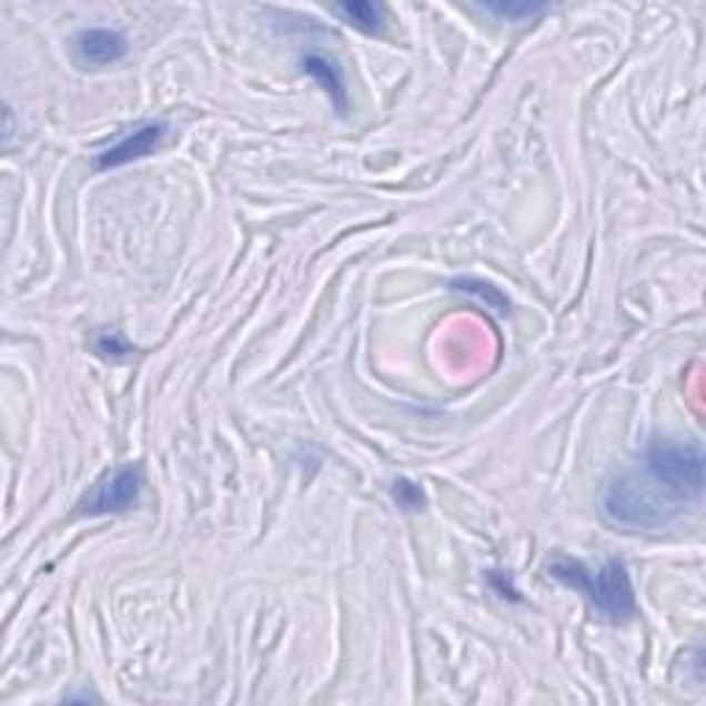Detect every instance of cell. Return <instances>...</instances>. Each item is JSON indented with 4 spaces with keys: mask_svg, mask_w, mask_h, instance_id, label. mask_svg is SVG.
Masks as SVG:
<instances>
[{
    "mask_svg": "<svg viewBox=\"0 0 706 706\" xmlns=\"http://www.w3.org/2000/svg\"><path fill=\"white\" fill-rule=\"evenodd\" d=\"M602 511L618 527L659 530L682 514V503H676L643 472H624L602 492Z\"/></svg>",
    "mask_w": 706,
    "mask_h": 706,
    "instance_id": "6da1fadb",
    "label": "cell"
},
{
    "mask_svg": "<svg viewBox=\"0 0 706 706\" xmlns=\"http://www.w3.org/2000/svg\"><path fill=\"white\" fill-rule=\"evenodd\" d=\"M549 574L557 583L579 591L588 596L591 605L602 613L607 621H629L637 616L635 588H632L629 572L624 561H607L605 566L588 568L585 563L572 561V557H555L549 563Z\"/></svg>",
    "mask_w": 706,
    "mask_h": 706,
    "instance_id": "7a4b0ae2",
    "label": "cell"
},
{
    "mask_svg": "<svg viewBox=\"0 0 706 706\" xmlns=\"http://www.w3.org/2000/svg\"><path fill=\"white\" fill-rule=\"evenodd\" d=\"M641 472L676 503H702L704 450L698 442L670 440V436L654 440L643 453Z\"/></svg>",
    "mask_w": 706,
    "mask_h": 706,
    "instance_id": "3957f363",
    "label": "cell"
},
{
    "mask_svg": "<svg viewBox=\"0 0 706 706\" xmlns=\"http://www.w3.org/2000/svg\"><path fill=\"white\" fill-rule=\"evenodd\" d=\"M147 477L141 464H122L117 470L105 472L94 486L78 503V514L81 516H108V514H124V511L135 508L144 494Z\"/></svg>",
    "mask_w": 706,
    "mask_h": 706,
    "instance_id": "277c9868",
    "label": "cell"
},
{
    "mask_svg": "<svg viewBox=\"0 0 706 706\" xmlns=\"http://www.w3.org/2000/svg\"><path fill=\"white\" fill-rule=\"evenodd\" d=\"M169 124L155 119V122H144L135 130L124 133L117 144H111L108 150H102L97 155V169H119L128 167V163L141 161V158H150L152 152H158L163 147V141L169 139Z\"/></svg>",
    "mask_w": 706,
    "mask_h": 706,
    "instance_id": "5b68a950",
    "label": "cell"
},
{
    "mask_svg": "<svg viewBox=\"0 0 706 706\" xmlns=\"http://www.w3.org/2000/svg\"><path fill=\"white\" fill-rule=\"evenodd\" d=\"M128 56V39L108 28H89V31L78 33L75 39V59L81 64L102 67L113 64V61Z\"/></svg>",
    "mask_w": 706,
    "mask_h": 706,
    "instance_id": "8992f818",
    "label": "cell"
},
{
    "mask_svg": "<svg viewBox=\"0 0 706 706\" xmlns=\"http://www.w3.org/2000/svg\"><path fill=\"white\" fill-rule=\"evenodd\" d=\"M301 70L321 83V89L332 97V102L337 105L340 113L349 111V89H345V78L332 59H326V56L321 53H306L301 56Z\"/></svg>",
    "mask_w": 706,
    "mask_h": 706,
    "instance_id": "52a82bcc",
    "label": "cell"
},
{
    "mask_svg": "<svg viewBox=\"0 0 706 706\" xmlns=\"http://www.w3.org/2000/svg\"><path fill=\"white\" fill-rule=\"evenodd\" d=\"M334 14H340L343 17V22H349V26L356 28V31L370 33V37L381 33L386 26L384 9H381L379 3H367V0H349V3H337L334 6Z\"/></svg>",
    "mask_w": 706,
    "mask_h": 706,
    "instance_id": "ba28073f",
    "label": "cell"
},
{
    "mask_svg": "<svg viewBox=\"0 0 706 706\" xmlns=\"http://www.w3.org/2000/svg\"><path fill=\"white\" fill-rule=\"evenodd\" d=\"M450 288L453 290H458V293H466V295H472V299H477V301H483V304L488 306V310H494V312H500V315H505V312L511 310V301H508V295H503L500 293L497 288H494V284H488V282H481V279H472V276H464V279H453V282H450Z\"/></svg>",
    "mask_w": 706,
    "mask_h": 706,
    "instance_id": "9c48e42d",
    "label": "cell"
},
{
    "mask_svg": "<svg viewBox=\"0 0 706 706\" xmlns=\"http://www.w3.org/2000/svg\"><path fill=\"white\" fill-rule=\"evenodd\" d=\"M481 9L486 11V14L497 17V20L527 22V20H535V17L546 14L549 6L535 3V0H497V3H483Z\"/></svg>",
    "mask_w": 706,
    "mask_h": 706,
    "instance_id": "30bf717a",
    "label": "cell"
},
{
    "mask_svg": "<svg viewBox=\"0 0 706 706\" xmlns=\"http://www.w3.org/2000/svg\"><path fill=\"white\" fill-rule=\"evenodd\" d=\"M392 500H395L397 508H403V511H420V508H425V494H423V488H420L417 483L406 481V477H401V481L392 483Z\"/></svg>",
    "mask_w": 706,
    "mask_h": 706,
    "instance_id": "8fae6325",
    "label": "cell"
},
{
    "mask_svg": "<svg viewBox=\"0 0 706 706\" xmlns=\"http://www.w3.org/2000/svg\"><path fill=\"white\" fill-rule=\"evenodd\" d=\"M94 351L100 353L102 359H128L130 351H133V349H130L128 340H124L122 334L113 332V329H111V332L105 329V332L97 334Z\"/></svg>",
    "mask_w": 706,
    "mask_h": 706,
    "instance_id": "7c38bea8",
    "label": "cell"
}]
</instances>
